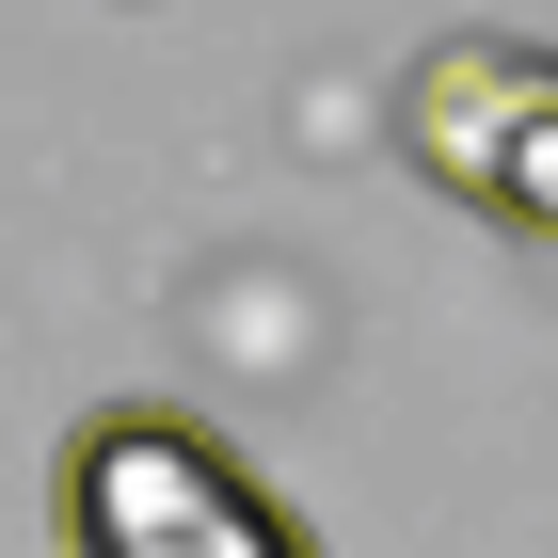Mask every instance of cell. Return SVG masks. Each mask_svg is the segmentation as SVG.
<instances>
[{
  "instance_id": "cell-1",
  "label": "cell",
  "mask_w": 558,
  "mask_h": 558,
  "mask_svg": "<svg viewBox=\"0 0 558 558\" xmlns=\"http://www.w3.org/2000/svg\"><path fill=\"white\" fill-rule=\"evenodd\" d=\"M48 511H64V558H319V526L240 447H208L192 415H160V399L64 430Z\"/></svg>"
},
{
  "instance_id": "cell-2",
  "label": "cell",
  "mask_w": 558,
  "mask_h": 558,
  "mask_svg": "<svg viewBox=\"0 0 558 558\" xmlns=\"http://www.w3.org/2000/svg\"><path fill=\"white\" fill-rule=\"evenodd\" d=\"M543 112H558V48H526V33H447V48H415V81H399V160L495 223V175H511V144L543 129Z\"/></svg>"
},
{
  "instance_id": "cell-3",
  "label": "cell",
  "mask_w": 558,
  "mask_h": 558,
  "mask_svg": "<svg viewBox=\"0 0 558 558\" xmlns=\"http://www.w3.org/2000/svg\"><path fill=\"white\" fill-rule=\"evenodd\" d=\"M495 223H511V240H558V112L511 144V175H495Z\"/></svg>"
}]
</instances>
